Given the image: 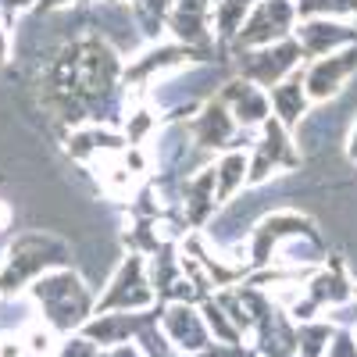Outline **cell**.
<instances>
[{"label": "cell", "instance_id": "6da1fadb", "mask_svg": "<svg viewBox=\"0 0 357 357\" xmlns=\"http://www.w3.org/2000/svg\"><path fill=\"white\" fill-rule=\"evenodd\" d=\"M25 293L33 296V304L40 311V321L47 325V329H54L57 336L79 333L89 321V314H93V304H97V293L89 289L82 282V275L72 272L68 264L40 275Z\"/></svg>", "mask_w": 357, "mask_h": 357}, {"label": "cell", "instance_id": "7a4b0ae2", "mask_svg": "<svg viewBox=\"0 0 357 357\" xmlns=\"http://www.w3.org/2000/svg\"><path fill=\"white\" fill-rule=\"evenodd\" d=\"M72 257L68 243L57 240L50 232H22L18 240L8 247L4 261H0V296L25 293L40 275L65 268Z\"/></svg>", "mask_w": 357, "mask_h": 357}, {"label": "cell", "instance_id": "3957f363", "mask_svg": "<svg viewBox=\"0 0 357 357\" xmlns=\"http://www.w3.org/2000/svg\"><path fill=\"white\" fill-rule=\"evenodd\" d=\"M158 293L146 272V257L143 254H126L111 272L107 286L97 293L93 311H151L158 307Z\"/></svg>", "mask_w": 357, "mask_h": 357}, {"label": "cell", "instance_id": "277c9868", "mask_svg": "<svg viewBox=\"0 0 357 357\" xmlns=\"http://www.w3.org/2000/svg\"><path fill=\"white\" fill-rule=\"evenodd\" d=\"M301 165V146L293 139V129L268 118L250 143V186H264L272 175L293 172Z\"/></svg>", "mask_w": 357, "mask_h": 357}, {"label": "cell", "instance_id": "5b68a950", "mask_svg": "<svg viewBox=\"0 0 357 357\" xmlns=\"http://www.w3.org/2000/svg\"><path fill=\"white\" fill-rule=\"evenodd\" d=\"M307 232H318L314 222L301 211H272L264 215L250 232H247V261H250V272L257 268H272L275 264V254L296 240V236H307Z\"/></svg>", "mask_w": 357, "mask_h": 357}, {"label": "cell", "instance_id": "8992f818", "mask_svg": "<svg viewBox=\"0 0 357 357\" xmlns=\"http://www.w3.org/2000/svg\"><path fill=\"white\" fill-rule=\"evenodd\" d=\"M190 132H193V143L200 146L204 154H222V151H232V146H240V151H250V143L257 132L250 129H240L236 126L232 111L218 100V97H207L197 114L190 118Z\"/></svg>", "mask_w": 357, "mask_h": 357}, {"label": "cell", "instance_id": "52a82bcc", "mask_svg": "<svg viewBox=\"0 0 357 357\" xmlns=\"http://www.w3.org/2000/svg\"><path fill=\"white\" fill-rule=\"evenodd\" d=\"M296 22H301L296 0H257L247 15V22H243V29H240V36L232 40V54L289 40Z\"/></svg>", "mask_w": 357, "mask_h": 357}, {"label": "cell", "instance_id": "ba28073f", "mask_svg": "<svg viewBox=\"0 0 357 357\" xmlns=\"http://www.w3.org/2000/svg\"><path fill=\"white\" fill-rule=\"evenodd\" d=\"M304 50L293 36L279 40V43H268V47H254V50H240L236 54V68H240L243 79H250L261 89H272L275 82L289 79L293 72L304 68Z\"/></svg>", "mask_w": 357, "mask_h": 357}, {"label": "cell", "instance_id": "9c48e42d", "mask_svg": "<svg viewBox=\"0 0 357 357\" xmlns=\"http://www.w3.org/2000/svg\"><path fill=\"white\" fill-rule=\"evenodd\" d=\"M301 75H304V89H307L311 104L336 100L350 86V79L357 75V47H343L325 57H311V61H304Z\"/></svg>", "mask_w": 357, "mask_h": 357}, {"label": "cell", "instance_id": "30bf717a", "mask_svg": "<svg viewBox=\"0 0 357 357\" xmlns=\"http://www.w3.org/2000/svg\"><path fill=\"white\" fill-rule=\"evenodd\" d=\"M293 40L301 43L304 57H325L343 47H357V18H325V15H307L296 22Z\"/></svg>", "mask_w": 357, "mask_h": 357}, {"label": "cell", "instance_id": "8fae6325", "mask_svg": "<svg viewBox=\"0 0 357 357\" xmlns=\"http://www.w3.org/2000/svg\"><path fill=\"white\" fill-rule=\"evenodd\" d=\"M158 325H161V333L168 336V343L178 354H186V357H193L197 350H204L207 343H211V333H207V325H204L200 304L168 301V304L158 307Z\"/></svg>", "mask_w": 357, "mask_h": 357}, {"label": "cell", "instance_id": "7c38bea8", "mask_svg": "<svg viewBox=\"0 0 357 357\" xmlns=\"http://www.w3.org/2000/svg\"><path fill=\"white\" fill-rule=\"evenodd\" d=\"M215 97L232 111V118H236V126H240V129L257 132L268 118H272V100H268V89L254 86V82L243 79V75L225 79V82L218 86Z\"/></svg>", "mask_w": 357, "mask_h": 357}, {"label": "cell", "instance_id": "4fadbf2b", "mask_svg": "<svg viewBox=\"0 0 357 357\" xmlns=\"http://www.w3.org/2000/svg\"><path fill=\"white\" fill-rule=\"evenodd\" d=\"M178 207H183V225H190L193 232H200L218 211V197H215V165H204L193 175L183 178L178 186Z\"/></svg>", "mask_w": 357, "mask_h": 357}, {"label": "cell", "instance_id": "5bb4252c", "mask_svg": "<svg viewBox=\"0 0 357 357\" xmlns=\"http://www.w3.org/2000/svg\"><path fill=\"white\" fill-rule=\"evenodd\" d=\"M154 314H158V307H151V311H93L79 333H82L86 340H93L97 347L129 343V340H136V333H139Z\"/></svg>", "mask_w": 357, "mask_h": 357}, {"label": "cell", "instance_id": "9a60e30c", "mask_svg": "<svg viewBox=\"0 0 357 357\" xmlns=\"http://www.w3.org/2000/svg\"><path fill=\"white\" fill-rule=\"evenodd\" d=\"M65 151H68L75 161H82V165H97V161H104V158H111V154L129 151V143H126V136L118 132L114 126L86 122V126H75V129L68 132Z\"/></svg>", "mask_w": 357, "mask_h": 357}, {"label": "cell", "instance_id": "2e32d148", "mask_svg": "<svg viewBox=\"0 0 357 357\" xmlns=\"http://www.w3.org/2000/svg\"><path fill=\"white\" fill-rule=\"evenodd\" d=\"M304 293L311 296V304L325 314L329 307L350 301V296H354V282H350V275L343 272V264L333 261V264H318L314 272L304 279Z\"/></svg>", "mask_w": 357, "mask_h": 357}, {"label": "cell", "instance_id": "e0dca14e", "mask_svg": "<svg viewBox=\"0 0 357 357\" xmlns=\"http://www.w3.org/2000/svg\"><path fill=\"white\" fill-rule=\"evenodd\" d=\"M268 100H272V118L282 122L286 129H296L301 122H307V114H311V97L304 89L301 72H293L289 79L275 82L272 89H268Z\"/></svg>", "mask_w": 357, "mask_h": 357}, {"label": "cell", "instance_id": "ac0fdd59", "mask_svg": "<svg viewBox=\"0 0 357 357\" xmlns=\"http://www.w3.org/2000/svg\"><path fill=\"white\" fill-rule=\"evenodd\" d=\"M215 197L218 204H232L243 190H250V151H222L215 161Z\"/></svg>", "mask_w": 357, "mask_h": 357}, {"label": "cell", "instance_id": "d6986e66", "mask_svg": "<svg viewBox=\"0 0 357 357\" xmlns=\"http://www.w3.org/2000/svg\"><path fill=\"white\" fill-rule=\"evenodd\" d=\"M33 321H40V311L29 293L0 296V336H22Z\"/></svg>", "mask_w": 357, "mask_h": 357}, {"label": "cell", "instance_id": "ffe728a7", "mask_svg": "<svg viewBox=\"0 0 357 357\" xmlns=\"http://www.w3.org/2000/svg\"><path fill=\"white\" fill-rule=\"evenodd\" d=\"M333 333H336V325L329 318L301 321L296 325V357H325Z\"/></svg>", "mask_w": 357, "mask_h": 357}, {"label": "cell", "instance_id": "44dd1931", "mask_svg": "<svg viewBox=\"0 0 357 357\" xmlns=\"http://www.w3.org/2000/svg\"><path fill=\"white\" fill-rule=\"evenodd\" d=\"M200 314H204V325H207V333H211V340L218 343H247L243 333L232 325V318L225 314V307L215 301V293L207 296V301H200Z\"/></svg>", "mask_w": 357, "mask_h": 357}, {"label": "cell", "instance_id": "7402d4cb", "mask_svg": "<svg viewBox=\"0 0 357 357\" xmlns=\"http://www.w3.org/2000/svg\"><path fill=\"white\" fill-rule=\"evenodd\" d=\"M301 18L325 15V18H357V0H296Z\"/></svg>", "mask_w": 357, "mask_h": 357}, {"label": "cell", "instance_id": "603a6c76", "mask_svg": "<svg viewBox=\"0 0 357 357\" xmlns=\"http://www.w3.org/2000/svg\"><path fill=\"white\" fill-rule=\"evenodd\" d=\"M97 354H100V347L93 340H86L82 333L61 336L57 340V350H54V357H97Z\"/></svg>", "mask_w": 357, "mask_h": 357}, {"label": "cell", "instance_id": "cb8c5ba5", "mask_svg": "<svg viewBox=\"0 0 357 357\" xmlns=\"http://www.w3.org/2000/svg\"><path fill=\"white\" fill-rule=\"evenodd\" d=\"M325 357H357V329H336Z\"/></svg>", "mask_w": 357, "mask_h": 357}, {"label": "cell", "instance_id": "d4e9b609", "mask_svg": "<svg viewBox=\"0 0 357 357\" xmlns=\"http://www.w3.org/2000/svg\"><path fill=\"white\" fill-rule=\"evenodd\" d=\"M321 318H329L336 329H357V296H350L347 304H336V307H329Z\"/></svg>", "mask_w": 357, "mask_h": 357}, {"label": "cell", "instance_id": "484cf974", "mask_svg": "<svg viewBox=\"0 0 357 357\" xmlns=\"http://www.w3.org/2000/svg\"><path fill=\"white\" fill-rule=\"evenodd\" d=\"M243 354H247L243 343H218V340H211L204 350H197L193 357H243Z\"/></svg>", "mask_w": 357, "mask_h": 357}, {"label": "cell", "instance_id": "4316f807", "mask_svg": "<svg viewBox=\"0 0 357 357\" xmlns=\"http://www.w3.org/2000/svg\"><path fill=\"white\" fill-rule=\"evenodd\" d=\"M29 11H36V0H0V15H4L8 22H15Z\"/></svg>", "mask_w": 357, "mask_h": 357}, {"label": "cell", "instance_id": "83f0119b", "mask_svg": "<svg viewBox=\"0 0 357 357\" xmlns=\"http://www.w3.org/2000/svg\"><path fill=\"white\" fill-rule=\"evenodd\" d=\"M11 25H15V22H8L4 15H0V68H4V65L11 61V47H15V33H11Z\"/></svg>", "mask_w": 357, "mask_h": 357}, {"label": "cell", "instance_id": "f1b7e54d", "mask_svg": "<svg viewBox=\"0 0 357 357\" xmlns=\"http://www.w3.org/2000/svg\"><path fill=\"white\" fill-rule=\"evenodd\" d=\"M97 357H143V350H139V343H136V340H129V343L100 347V354H97Z\"/></svg>", "mask_w": 357, "mask_h": 357}, {"label": "cell", "instance_id": "f546056e", "mask_svg": "<svg viewBox=\"0 0 357 357\" xmlns=\"http://www.w3.org/2000/svg\"><path fill=\"white\" fill-rule=\"evenodd\" d=\"M75 0H36V11H65Z\"/></svg>", "mask_w": 357, "mask_h": 357}, {"label": "cell", "instance_id": "4dcf8cb0", "mask_svg": "<svg viewBox=\"0 0 357 357\" xmlns=\"http://www.w3.org/2000/svg\"><path fill=\"white\" fill-rule=\"evenodd\" d=\"M347 158L357 161V118H354V129H350V139H347Z\"/></svg>", "mask_w": 357, "mask_h": 357}, {"label": "cell", "instance_id": "1f68e13d", "mask_svg": "<svg viewBox=\"0 0 357 357\" xmlns=\"http://www.w3.org/2000/svg\"><path fill=\"white\" fill-rule=\"evenodd\" d=\"M11 225V204L8 200H0V232H4Z\"/></svg>", "mask_w": 357, "mask_h": 357}, {"label": "cell", "instance_id": "d6a6232c", "mask_svg": "<svg viewBox=\"0 0 357 357\" xmlns=\"http://www.w3.org/2000/svg\"><path fill=\"white\" fill-rule=\"evenodd\" d=\"M86 4H104V0H86Z\"/></svg>", "mask_w": 357, "mask_h": 357}]
</instances>
